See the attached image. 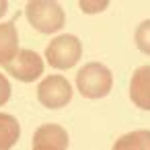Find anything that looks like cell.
I'll return each mask as SVG.
<instances>
[{
    "mask_svg": "<svg viewBox=\"0 0 150 150\" xmlns=\"http://www.w3.org/2000/svg\"><path fill=\"white\" fill-rule=\"evenodd\" d=\"M76 86L82 97L86 99H103L111 93L113 86V74L111 70L101 62H88L84 64L76 74Z\"/></svg>",
    "mask_w": 150,
    "mask_h": 150,
    "instance_id": "1",
    "label": "cell"
},
{
    "mask_svg": "<svg viewBox=\"0 0 150 150\" xmlns=\"http://www.w3.org/2000/svg\"><path fill=\"white\" fill-rule=\"evenodd\" d=\"M25 17L33 29L39 33H58L66 25V13L58 2H45V0H35L27 2L25 6Z\"/></svg>",
    "mask_w": 150,
    "mask_h": 150,
    "instance_id": "2",
    "label": "cell"
},
{
    "mask_svg": "<svg viewBox=\"0 0 150 150\" xmlns=\"http://www.w3.org/2000/svg\"><path fill=\"white\" fill-rule=\"evenodd\" d=\"M80 58H82V43L76 35H68V33L58 35L45 47V60L50 62V66L58 70L74 68Z\"/></svg>",
    "mask_w": 150,
    "mask_h": 150,
    "instance_id": "3",
    "label": "cell"
},
{
    "mask_svg": "<svg viewBox=\"0 0 150 150\" xmlns=\"http://www.w3.org/2000/svg\"><path fill=\"white\" fill-rule=\"evenodd\" d=\"M37 99L47 109H62L72 101V84L60 74L47 76L37 86Z\"/></svg>",
    "mask_w": 150,
    "mask_h": 150,
    "instance_id": "4",
    "label": "cell"
},
{
    "mask_svg": "<svg viewBox=\"0 0 150 150\" xmlns=\"http://www.w3.org/2000/svg\"><path fill=\"white\" fill-rule=\"evenodd\" d=\"M4 70L21 82H33L43 74V60L33 50H19L17 58L8 62Z\"/></svg>",
    "mask_w": 150,
    "mask_h": 150,
    "instance_id": "5",
    "label": "cell"
},
{
    "mask_svg": "<svg viewBox=\"0 0 150 150\" xmlns=\"http://www.w3.org/2000/svg\"><path fill=\"white\" fill-rule=\"evenodd\" d=\"M129 99L136 107L150 111V66H140L129 80Z\"/></svg>",
    "mask_w": 150,
    "mask_h": 150,
    "instance_id": "6",
    "label": "cell"
},
{
    "mask_svg": "<svg viewBox=\"0 0 150 150\" xmlns=\"http://www.w3.org/2000/svg\"><path fill=\"white\" fill-rule=\"evenodd\" d=\"M70 144L68 132L58 123H43L33 134V146H50L54 150H66Z\"/></svg>",
    "mask_w": 150,
    "mask_h": 150,
    "instance_id": "7",
    "label": "cell"
},
{
    "mask_svg": "<svg viewBox=\"0 0 150 150\" xmlns=\"http://www.w3.org/2000/svg\"><path fill=\"white\" fill-rule=\"evenodd\" d=\"M19 54V33L15 21L0 23V66H6Z\"/></svg>",
    "mask_w": 150,
    "mask_h": 150,
    "instance_id": "8",
    "label": "cell"
},
{
    "mask_svg": "<svg viewBox=\"0 0 150 150\" xmlns=\"http://www.w3.org/2000/svg\"><path fill=\"white\" fill-rule=\"evenodd\" d=\"M21 136V125L17 117L0 113V150H11Z\"/></svg>",
    "mask_w": 150,
    "mask_h": 150,
    "instance_id": "9",
    "label": "cell"
},
{
    "mask_svg": "<svg viewBox=\"0 0 150 150\" xmlns=\"http://www.w3.org/2000/svg\"><path fill=\"white\" fill-rule=\"evenodd\" d=\"M111 150H150V129H136L123 134Z\"/></svg>",
    "mask_w": 150,
    "mask_h": 150,
    "instance_id": "10",
    "label": "cell"
},
{
    "mask_svg": "<svg viewBox=\"0 0 150 150\" xmlns=\"http://www.w3.org/2000/svg\"><path fill=\"white\" fill-rule=\"evenodd\" d=\"M134 39H136L138 50H140L142 54H148V56H150V19H148V21H142V23L136 27Z\"/></svg>",
    "mask_w": 150,
    "mask_h": 150,
    "instance_id": "11",
    "label": "cell"
},
{
    "mask_svg": "<svg viewBox=\"0 0 150 150\" xmlns=\"http://www.w3.org/2000/svg\"><path fill=\"white\" fill-rule=\"evenodd\" d=\"M11 99V82L4 74H0V107L6 105Z\"/></svg>",
    "mask_w": 150,
    "mask_h": 150,
    "instance_id": "12",
    "label": "cell"
},
{
    "mask_svg": "<svg viewBox=\"0 0 150 150\" xmlns=\"http://www.w3.org/2000/svg\"><path fill=\"white\" fill-rule=\"evenodd\" d=\"M80 8L88 15H95L99 11H105L107 8V2H80Z\"/></svg>",
    "mask_w": 150,
    "mask_h": 150,
    "instance_id": "13",
    "label": "cell"
},
{
    "mask_svg": "<svg viewBox=\"0 0 150 150\" xmlns=\"http://www.w3.org/2000/svg\"><path fill=\"white\" fill-rule=\"evenodd\" d=\"M6 8H8V2H6V0H0V17L6 13Z\"/></svg>",
    "mask_w": 150,
    "mask_h": 150,
    "instance_id": "14",
    "label": "cell"
},
{
    "mask_svg": "<svg viewBox=\"0 0 150 150\" xmlns=\"http://www.w3.org/2000/svg\"><path fill=\"white\" fill-rule=\"evenodd\" d=\"M33 150H54V148H50V146H33Z\"/></svg>",
    "mask_w": 150,
    "mask_h": 150,
    "instance_id": "15",
    "label": "cell"
}]
</instances>
